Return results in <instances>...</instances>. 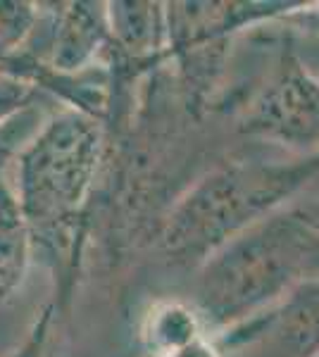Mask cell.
<instances>
[{
	"label": "cell",
	"instance_id": "cell-1",
	"mask_svg": "<svg viewBox=\"0 0 319 357\" xmlns=\"http://www.w3.org/2000/svg\"><path fill=\"white\" fill-rule=\"evenodd\" d=\"M103 158L105 124L65 107L45 117L15 162L31 257L53 274L57 314L67 312L74 296Z\"/></svg>",
	"mask_w": 319,
	"mask_h": 357
},
{
	"label": "cell",
	"instance_id": "cell-2",
	"mask_svg": "<svg viewBox=\"0 0 319 357\" xmlns=\"http://www.w3.org/2000/svg\"><path fill=\"white\" fill-rule=\"evenodd\" d=\"M193 305L222 333L319 281V220L281 207L253 224L200 264Z\"/></svg>",
	"mask_w": 319,
	"mask_h": 357
},
{
	"label": "cell",
	"instance_id": "cell-3",
	"mask_svg": "<svg viewBox=\"0 0 319 357\" xmlns=\"http://www.w3.org/2000/svg\"><path fill=\"white\" fill-rule=\"evenodd\" d=\"M317 174L319 158H236L212 167L162 220V255L174 267L198 269L224 243L281 210Z\"/></svg>",
	"mask_w": 319,
	"mask_h": 357
},
{
	"label": "cell",
	"instance_id": "cell-4",
	"mask_svg": "<svg viewBox=\"0 0 319 357\" xmlns=\"http://www.w3.org/2000/svg\"><path fill=\"white\" fill-rule=\"evenodd\" d=\"M305 3L243 0V3H165L167 60L174 62L188 110L200 112L219 89L231 43L241 31L279 22Z\"/></svg>",
	"mask_w": 319,
	"mask_h": 357
},
{
	"label": "cell",
	"instance_id": "cell-5",
	"mask_svg": "<svg viewBox=\"0 0 319 357\" xmlns=\"http://www.w3.org/2000/svg\"><path fill=\"white\" fill-rule=\"evenodd\" d=\"M239 129L291 158H319V74L293 43L281 45L265 84L243 110Z\"/></svg>",
	"mask_w": 319,
	"mask_h": 357
},
{
	"label": "cell",
	"instance_id": "cell-6",
	"mask_svg": "<svg viewBox=\"0 0 319 357\" xmlns=\"http://www.w3.org/2000/svg\"><path fill=\"white\" fill-rule=\"evenodd\" d=\"M214 338L224 357L319 355V281Z\"/></svg>",
	"mask_w": 319,
	"mask_h": 357
},
{
	"label": "cell",
	"instance_id": "cell-7",
	"mask_svg": "<svg viewBox=\"0 0 319 357\" xmlns=\"http://www.w3.org/2000/svg\"><path fill=\"white\" fill-rule=\"evenodd\" d=\"M43 122V110L31 105L0 126V303L20 291L31 264V243L17 200L13 169L22 148Z\"/></svg>",
	"mask_w": 319,
	"mask_h": 357
},
{
	"label": "cell",
	"instance_id": "cell-8",
	"mask_svg": "<svg viewBox=\"0 0 319 357\" xmlns=\"http://www.w3.org/2000/svg\"><path fill=\"white\" fill-rule=\"evenodd\" d=\"M207 333L212 331L193 301L179 298L153 303L141 321V343L153 357H174Z\"/></svg>",
	"mask_w": 319,
	"mask_h": 357
},
{
	"label": "cell",
	"instance_id": "cell-9",
	"mask_svg": "<svg viewBox=\"0 0 319 357\" xmlns=\"http://www.w3.org/2000/svg\"><path fill=\"white\" fill-rule=\"evenodd\" d=\"M38 5L0 3V65L24 45L36 22Z\"/></svg>",
	"mask_w": 319,
	"mask_h": 357
},
{
	"label": "cell",
	"instance_id": "cell-10",
	"mask_svg": "<svg viewBox=\"0 0 319 357\" xmlns=\"http://www.w3.org/2000/svg\"><path fill=\"white\" fill-rule=\"evenodd\" d=\"M38 96L40 91H36L34 86L0 74V126L10 122L15 114L24 112L27 107L36 105Z\"/></svg>",
	"mask_w": 319,
	"mask_h": 357
},
{
	"label": "cell",
	"instance_id": "cell-11",
	"mask_svg": "<svg viewBox=\"0 0 319 357\" xmlns=\"http://www.w3.org/2000/svg\"><path fill=\"white\" fill-rule=\"evenodd\" d=\"M55 314H57V307L55 303H48L43 310L36 314L34 319L31 329L24 336L17 348L10 350L5 357H45V348H48V338H50V326L55 321Z\"/></svg>",
	"mask_w": 319,
	"mask_h": 357
},
{
	"label": "cell",
	"instance_id": "cell-12",
	"mask_svg": "<svg viewBox=\"0 0 319 357\" xmlns=\"http://www.w3.org/2000/svg\"><path fill=\"white\" fill-rule=\"evenodd\" d=\"M281 24H286L291 31H300L305 36H319V3H305L291 15L281 17Z\"/></svg>",
	"mask_w": 319,
	"mask_h": 357
},
{
	"label": "cell",
	"instance_id": "cell-13",
	"mask_svg": "<svg viewBox=\"0 0 319 357\" xmlns=\"http://www.w3.org/2000/svg\"><path fill=\"white\" fill-rule=\"evenodd\" d=\"M174 357H224V355H222V348L217 345L214 333H207V336H202L198 341L186 345L184 350H179Z\"/></svg>",
	"mask_w": 319,
	"mask_h": 357
},
{
	"label": "cell",
	"instance_id": "cell-14",
	"mask_svg": "<svg viewBox=\"0 0 319 357\" xmlns=\"http://www.w3.org/2000/svg\"><path fill=\"white\" fill-rule=\"evenodd\" d=\"M310 212H312V215H315V217H317V220H319V210H310Z\"/></svg>",
	"mask_w": 319,
	"mask_h": 357
},
{
	"label": "cell",
	"instance_id": "cell-15",
	"mask_svg": "<svg viewBox=\"0 0 319 357\" xmlns=\"http://www.w3.org/2000/svg\"><path fill=\"white\" fill-rule=\"evenodd\" d=\"M315 357H319V355H315Z\"/></svg>",
	"mask_w": 319,
	"mask_h": 357
}]
</instances>
